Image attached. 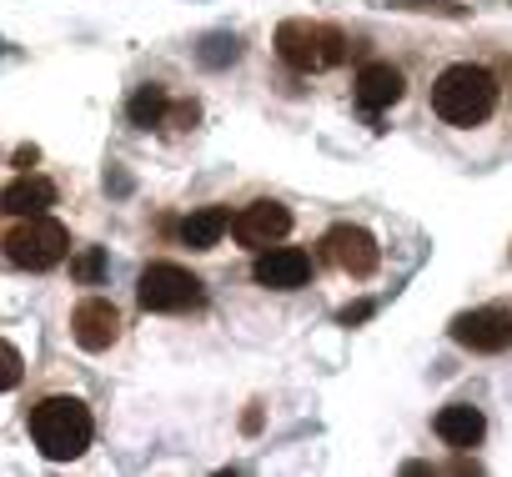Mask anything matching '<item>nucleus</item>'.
Wrapping results in <instances>:
<instances>
[{"instance_id": "obj_15", "label": "nucleus", "mask_w": 512, "mask_h": 477, "mask_svg": "<svg viewBox=\"0 0 512 477\" xmlns=\"http://www.w3.org/2000/svg\"><path fill=\"white\" fill-rule=\"evenodd\" d=\"M166 91L161 86H141L131 101H126V116H131V126H141V131H151V126H161L166 121Z\"/></svg>"}, {"instance_id": "obj_7", "label": "nucleus", "mask_w": 512, "mask_h": 477, "mask_svg": "<svg viewBox=\"0 0 512 477\" xmlns=\"http://www.w3.org/2000/svg\"><path fill=\"white\" fill-rule=\"evenodd\" d=\"M241 247H272V242H282V236L292 231V211L282 206V201H251L241 216H231V226H226Z\"/></svg>"}, {"instance_id": "obj_21", "label": "nucleus", "mask_w": 512, "mask_h": 477, "mask_svg": "<svg viewBox=\"0 0 512 477\" xmlns=\"http://www.w3.org/2000/svg\"><path fill=\"white\" fill-rule=\"evenodd\" d=\"M372 317V302H357V307H347L342 312V327H352V322H367Z\"/></svg>"}, {"instance_id": "obj_4", "label": "nucleus", "mask_w": 512, "mask_h": 477, "mask_svg": "<svg viewBox=\"0 0 512 477\" xmlns=\"http://www.w3.org/2000/svg\"><path fill=\"white\" fill-rule=\"evenodd\" d=\"M136 302L146 312H191V307L206 302V287H201L196 272H186L176 262H151L136 282Z\"/></svg>"}, {"instance_id": "obj_8", "label": "nucleus", "mask_w": 512, "mask_h": 477, "mask_svg": "<svg viewBox=\"0 0 512 477\" xmlns=\"http://www.w3.org/2000/svg\"><path fill=\"white\" fill-rule=\"evenodd\" d=\"M251 277H256V287H267V292H297L312 277V257L302 247H277L272 242V247H262Z\"/></svg>"}, {"instance_id": "obj_18", "label": "nucleus", "mask_w": 512, "mask_h": 477, "mask_svg": "<svg viewBox=\"0 0 512 477\" xmlns=\"http://www.w3.org/2000/svg\"><path fill=\"white\" fill-rule=\"evenodd\" d=\"M317 46H322V66H342L347 61V36L337 26H317Z\"/></svg>"}, {"instance_id": "obj_2", "label": "nucleus", "mask_w": 512, "mask_h": 477, "mask_svg": "<svg viewBox=\"0 0 512 477\" xmlns=\"http://www.w3.org/2000/svg\"><path fill=\"white\" fill-rule=\"evenodd\" d=\"M497 106V81L462 61V66H447L437 81H432V111L447 121V126H482Z\"/></svg>"}, {"instance_id": "obj_19", "label": "nucleus", "mask_w": 512, "mask_h": 477, "mask_svg": "<svg viewBox=\"0 0 512 477\" xmlns=\"http://www.w3.org/2000/svg\"><path fill=\"white\" fill-rule=\"evenodd\" d=\"M11 387H21V352L0 337V392H11Z\"/></svg>"}, {"instance_id": "obj_16", "label": "nucleus", "mask_w": 512, "mask_h": 477, "mask_svg": "<svg viewBox=\"0 0 512 477\" xmlns=\"http://www.w3.org/2000/svg\"><path fill=\"white\" fill-rule=\"evenodd\" d=\"M196 56H201V66H211V71H216V66H231V61L241 56V41H236V36H226V31H216V36H206V41H201V51H196Z\"/></svg>"}, {"instance_id": "obj_5", "label": "nucleus", "mask_w": 512, "mask_h": 477, "mask_svg": "<svg viewBox=\"0 0 512 477\" xmlns=\"http://www.w3.org/2000/svg\"><path fill=\"white\" fill-rule=\"evenodd\" d=\"M452 342L467 352H507L512 347V312L507 307H477L452 317Z\"/></svg>"}, {"instance_id": "obj_11", "label": "nucleus", "mask_w": 512, "mask_h": 477, "mask_svg": "<svg viewBox=\"0 0 512 477\" xmlns=\"http://www.w3.org/2000/svg\"><path fill=\"white\" fill-rule=\"evenodd\" d=\"M277 56H282L292 71H317V66H322L317 26H312V21H282V26H277Z\"/></svg>"}, {"instance_id": "obj_20", "label": "nucleus", "mask_w": 512, "mask_h": 477, "mask_svg": "<svg viewBox=\"0 0 512 477\" xmlns=\"http://www.w3.org/2000/svg\"><path fill=\"white\" fill-rule=\"evenodd\" d=\"M166 121H171L176 131H191V126L201 121V106H196V101H181V106H166Z\"/></svg>"}, {"instance_id": "obj_3", "label": "nucleus", "mask_w": 512, "mask_h": 477, "mask_svg": "<svg viewBox=\"0 0 512 477\" xmlns=\"http://www.w3.org/2000/svg\"><path fill=\"white\" fill-rule=\"evenodd\" d=\"M0 247H6V262H11V267L51 272V267H61L66 252H71V231L41 211V216H21V226H11Z\"/></svg>"}, {"instance_id": "obj_22", "label": "nucleus", "mask_w": 512, "mask_h": 477, "mask_svg": "<svg viewBox=\"0 0 512 477\" xmlns=\"http://www.w3.org/2000/svg\"><path fill=\"white\" fill-rule=\"evenodd\" d=\"M36 156H41L36 146H21V151H16V166H26V171H31V166H36Z\"/></svg>"}, {"instance_id": "obj_10", "label": "nucleus", "mask_w": 512, "mask_h": 477, "mask_svg": "<svg viewBox=\"0 0 512 477\" xmlns=\"http://www.w3.org/2000/svg\"><path fill=\"white\" fill-rule=\"evenodd\" d=\"M402 96H407V81H402L397 66L372 61V66L357 71V101H362V111H387V106H397Z\"/></svg>"}, {"instance_id": "obj_14", "label": "nucleus", "mask_w": 512, "mask_h": 477, "mask_svg": "<svg viewBox=\"0 0 512 477\" xmlns=\"http://www.w3.org/2000/svg\"><path fill=\"white\" fill-rule=\"evenodd\" d=\"M226 226H231V211H226V206H201V211H191V216L181 221V242H186L191 252H211L221 236H226Z\"/></svg>"}, {"instance_id": "obj_9", "label": "nucleus", "mask_w": 512, "mask_h": 477, "mask_svg": "<svg viewBox=\"0 0 512 477\" xmlns=\"http://www.w3.org/2000/svg\"><path fill=\"white\" fill-rule=\"evenodd\" d=\"M71 337H76L86 352H106V347L121 337V312H116L106 297H86V302L71 312Z\"/></svg>"}, {"instance_id": "obj_13", "label": "nucleus", "mask_w": 512, "mask_h": 477, "mask_svg": "<svg viewBox=\"0 0 512 477\" xmlns=\"http://www.w3.org/2000/svg\"><path fill=\"white\" fill-rule=\"evenodd\" d=\"M482 432H487V417L477 407H467V402H452V407L437 412V437L447 447H477Z\"/></svg>"}, {"instance_id": "obj_1", "label": "nucleus", "mask_w": 512, "mask_h": 477, "mask_svg": "<svg viewBox=\"0 0 512 477\" xmlns=\"http://www.w3.org/2000/svg\"><path fill=\"white\" fill-rule=\"evenodd\" d=\"M91 432V407L81 397H46L31 407V437L51 462H76L91 447Z\"/></svg>"}, {"instance_id": "obj_17", "label": "nucleus", "mask_w": 512, "mask_h": 477, "mask_svg": "<svg viewBox=\"0 0 512 477\" xmlns=\"http://www.w3.org/2000/svg\"><path fill=\"white\" fill-rule=\"evenodd\" d=\"M71 277L86 282V287H96V282L106 277V252H101V247H86V252L71 262Z\"/></svg>"}, {"instance_id": "obj_12", "label": "nucleus", "mask_w": 512, "mask_h": 477, "mask_svg": "<svg viewBox=\"0 0 512 477\" xmlns=\"http://www.w3.org/2000/svg\"><path fill=\"white\" fill-rule=\"evenodd\" d=\"M46 206H56V186L46 176H31V171L0 191V211H11V216H41Z\"/></svg>"}, {"instance_id": "obj_6", "label": "nucleus", "mask_w": 512, "mask_h": 477, "mask_svg": "<svg viewBox=\"0 0 512 477\" xmlns=\"http://www.w3.org/2000/svg\"><path fill=\"white\" fill-rule=\"evenodd\" d=\"M322 247H327L332 267H342V272H347V277H357V282H362V277H372V272H377V262H382L377 236H372L367 226H347V221H342V226H332V231H327V242H322Z\"/></svg>"}]
</instances>
